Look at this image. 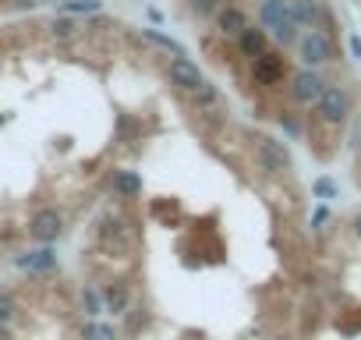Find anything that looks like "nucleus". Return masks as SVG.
<instances>
[{
    "instance_id": "f257e3e1",
    "label": "nucleus",
    "mask_w": 361,
    "mask_h": 340,
    "mask_svg": "<svg viewBox=\"0 0 361 340\" xmlns=\"http://www.w3.org/2000/svg\"><path fill=\"white\" fill-rule=\"evenodd\" d=\"M61 231H64V217H61L57 210H43V213H36L32 224H29V234H32L36 241H57Z\"/></svg>"
},
{
    "instance_id": "f03ea898",
    "label": "nucleus",
    "mask_w": 361,
    "mask_h": 340,
    "mask_svg": "<svg viewBox=\"0 0 361 340\" xmlns=\"http://www.w3.org/2000/svg\"><path fill=\"white\" fill-rule=\"evenodd\" d=\"M103 298H106V308H110L114 315H121V312L128 308V291H124L121 284H110V287L103 291Z\"/></svg>"
},
{
    "instance_id": "7ed1b4c3",
    "label": "nucleus",
    "mask_w": 361,
    "mask_h": 340,
    "mask_svg": "<svg viewBox=\"0 0 361 340\" xmlns=\"http://www.w3.org/2000/svg\"><path fill=\"white\" fill-rule=\"evenodd\" d=\"M15 319V301H11V294H0V326H8Z\"/></svg>"
},
{
    "instance_id": "20e7f679",
    "label": "nucleus",
    "mask_w": 361,
    "mask_h": 340,
    "mask_svg": "<svg viewBox=\"0 0 361 340\" xmlns=\"http://www.w3.org/2000/svg\"><path fill=\"white\" fill-rule=\"evenodd\" d=\"M354 234H357V238H361V213H357V217H354Z\"/></svg>"
},
{
    "instance_id": "39448f33",
    "label": "nucleus",
    "mask_w": 361,
    "mask_h": 340,
    "mask_svg": "<svg viewBox=\"0 0 361 340\" xmlns=\"http://www.w3.org/2000/svg\"><path fill=\"white\" fill-rule=\"evenodd\" d=\"M0 340H11V333H8V326H0Z\"/></svg>"
}]
</instances>
